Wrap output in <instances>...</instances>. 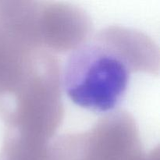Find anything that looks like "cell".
Instances as JSON below:
<instances>
[{
    "label": "cell",
    "instance_id": "cell-1",
    "mask_svg": "<svg viewBox=\"0 0 160 160\" xmlns=\"http://www.w3.org/2000/svg\"><path fill=\"white\" fill-rule=\"evenodd\" d=\"M159 48L141 31L110 26L71 52L62 87L77 106L94 112H113L123 99L131 73L158 75Z\"/></svg>",
    "mask_w": 160,
    "mask_h": 160
},
{
    "label": "cell",
    "instance_id": "cell-2",
    "mask_svg": "<svg viewBox=\"0 0 160 160\" xmlns=\"http://www.w3.org/2000/svg\"><path fill=\"white\" fill-rule=\"evenodd\" d=\"M0 23L31 46L52 54L73 51L92 36L90 17L67 3L0 1Z\"/></svg>",
    "mask_w": 160,
    "mask_h": 160
},
{
    "label": "cell",
    "instance_id": "cell-3",
    "mask_svg": "<svg viewBox=\"0 0 160 160\" xmlns=\"http://www.w3.org/2000/svg\"><path fill=\"white\" fill-rule=\"evenodd\" d=\"M38 49L0 23V95L20 82Z\"/></svg>",
    "mask_w": 160,
    "mask_h": 160
},
{
    "label": "cell",
    "instance_id": "cell-4",
    "mask_svg": "<svg viewBox=\"0 0 160 160\" xmlns=\"http://www.w3.org/2000/svg\"><path fill=\"white\" fill-rule=\"evenodd\" d=\"M81 160H159V148L145 152L142 142L122 137L105 138L92 142Z\"/></svg>",
    "mask_w": 160,
    "mask_h": 160
},
{
    "label": "cell",
    "instance_id": "cell-5",
    "mask_svg": "<svg viewBox=\"0 0 160 160\" xmlns=\"http://www.w3.org/2000/svg\"><path fill=\"white\" fill-rule=\"evenodd\" d=\"M52 141L34 140L6 131L0 149V160H52Z\"/></svg>",
    "mask_w": 160,
    "mask_h": 160
}]
</instances>
